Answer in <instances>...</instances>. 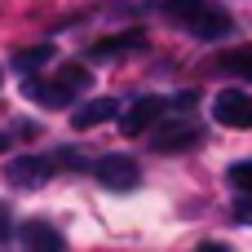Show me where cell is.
I'll return each instance as SVG.
<instances>
[{"label":"cell","instance_id":"6da1fadb","mask_svg":"<svg viewBox=\"0 0 252 252\" xmlns=\"http://www.w3.org/2000/svg\"><path fill=\"white\" fill-rule=\"evenodd\" d=\"M168 22H177V27H186L190 35H199V40H221V35H230L235 31V18L221 9V4H208V0H151Z\"/></svg>","mask_w":252,"mask_h":252},{"label":"cell","instance_id":"7a4b0ae2","mask_svg":"<svg viewBox=\"0 0 252 252\" xmlns=\"http://www.w3.org/2000/svg\"><path fill=\"white\" fill-rule=\"evenodd\" d=\"M80 89H89L84 66H62V75H53V84L35 80L31 71L22 75V97H35V102H44V106H62V102H71Z\"/></svg>","mask_w":252,"mask_h":252},{"label":"cell","instance_id":"3957f363","mask_svg":"<svg viewBox=\"0 0 252 252\" xmlns=\"http://www.w3.org/2000/svg\"><path fill=\"white\" fill-rule=\"evenodd\" d=\"M213 120L221 128H252V93H244V89H221L213 97Z\"/></svg>","mask_w":252,"mask_h":252},{"label":"cell","instance_id":"277c9868","mask_svg":"<svg viewBox=\"0 0 252 252\" xmlns=\"http://www.w3.org/2000/svg\"><path fill=\"white\" fill-rule=\"evenodd\" d=\"M93 177L106 186V190H137L142 186V168L128 159V155H102L93 164Z\"/></svg>","mask_w":252,"mask_h":252},{"label":"cell","instance_id":"5b68a950","mask_svg":"<svg viewBox=\"0 0 252 252\" xmlns=\"http://www.w3.org/2000/svg\"><path fill=\"white\" fill-rule=\"evenodd\" d=\"M53 164L58 159H49V155H18V159H9L4 177L13 186H22V190H35V186H44L53 177Z\"/></svg>","mask_w":252,"mask_h":252},{"label":"cell","instance_id":"8992f818","mask_svg":"<svg viewBox=\"0 0 252 252\" xmlns=\"http://www.w3.org/2000/svg\"><path fill=\"white\" fill-rule=\"evenodd\" d=\"M164 106H168V102H164V97H155V93L137 97V102H133V106L120 115V133H124V137H137V133H146V128H151V120H155Z\"/></svg>","mask_w":252,"mask_h":252},{"label":"cell","instance_id":"52a82bcc","mask_svg":"<svg viewBox=\"0 0 252 252\" xmlns=\"http://www.w3.org/2000/svg\"><path fill=\"white\" fill-rule=\"evenodd\" d=\"M199 137H204V128H199L195 120H168V124L155 133V151H164V155H168V151H190Z\"/></svg>","mask_w":252,"mask_h":252},{"label":"cell","instance_id":"ba28073f","mask_svg":"<svg viewBox=\"0 0 252 252\" xmlns=\"http://www.w3.org/2000/svg\"><path fill=\"white\" fill-rule=\"evenodd\" d=\"M120 115V102L115 97H93V102H84L75 115H71V124L75 128H97V124H111Z\"/></svg>","mask_w":252,"mask_h":252},{"label":"cell","instance_id":"9c48e42d","mask_svg":"<svg viewBox=\"0 0 252 252\" xmlns=\"http://www.w3.org/2000/svg\"><path fill=\"white\" fill-rule=\"evenodd\" d=\"M142 31H124V35H111V40H97V44H89V58H97V62H106V58H120V53H133V49H142Z\"/></svg>","mask_w":252,"mask_h":252},{"label":"cell","instance_id":"30bf717a","mask_svg":"<svg viewBox=\"0 0 252 252\" xmlns=\"http://www.w3.org/2000/svg\"><path fill=\"white\" fill-rule=\"evenodd\" d=\"M18 239H22L27 248H49V252H58V248H62V235H58L49 221H27V226L18 230Z\"/></svg>","mask_w":252,"mask_h":252},{"label":"cell","instance_id":"8fae6325","mask_svg":"<svg viewBox=\"0 0 252 252\" xmlns=\"http://www.w3.org/2000/svg\"><path fill=\"white\" fill-rule=\"evenodd\" d=\"M53 58H58V49H53V44H27V49H18V53H13V66L27 75V71H40V66H49Z\"/></svg>","mask_w":252,"mask_h":252},{"label":"cell","instance_id":"7c38bea8","mask_svg":"<svg viewBox=\"0 0 252 252\" xmlns=\"http://www.w3.org/2000/svg\"><path fill=\"white\" fill-rule=\"evenodd\" d=\"M217 66H221V71H230V75L252 80V49H230V53H221V58H217Z\"/></svg>","mask_w":252,"mask_h":252},{"label":"cell","instance_id":"4fadbf2b","mask_svg":"<svg viewBox=\"0 0 252 252\" xmlns=\"http://www.w3.org/2000/svg\"><path fill=\"white\" fill-rule=\"evenodd\" d=\"M230 182H235V190H252V159H239V164H230V173H226Z\"/></svg>","mask_w":252,"mask_h":252},{"label":"cell","instance_id":"5bb4252c","mask_svg":"<svg viewBox=\"0 0 252 252\" xmlns=\"http://www.w3.org/2000/svg\"><path fill=\"white\" fill-rule=\"evenodd\" d=\"M235 221L252 226V190H239V199H235Z\"/></svg>","mask_w":252,"mask_h":252},{"label":"cell","instance_id":"9a60e30c","mask_svg":"<svg viewBox=\"0 0 252 252\" xmlns=\"http://www.w3.org/2000/svg\"><path fill=\"white\" fill-rule=\"evenodd\" d=\"M0 239H9V208H0Z\"/></svg>","mask_w":252,"mask_h":252},{"label":"cell","instance_id":"2e32d148","mask_svg":"<svg viewBox=\"0 0 252 252\" xmlns=\"http://www.w3.org/2000/svg\"><path fill=\"white\" fill-rule=\"evenodd\" d=\"M0 151H4V133H0Z\"/></svg>","mask_w":252,"mask_h":252}]
</instances>
